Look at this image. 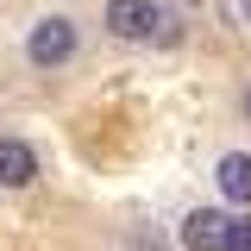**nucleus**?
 <instances>
[{"label":"nucleus","instance_id":"obj_7","mask_svg":"<svg viewBox=\"0 0 251 251\" xmlns=\"http://www.w3.org/2000/svg\"><path fill=\"white\" fill-rule=\"evenodd\" d=\"M245 113H251V88H245Z\"/></svg>","mask_w":251,"mask_h":251},{"label":"nucleus","instance_id":"obj_4","mask_svg":"<svg viewBox=\"0 0 251 251\" xmlns=\"http://www.w3.org/2000/svg\"><path fill=\"white\" fill-rule=\"evenodd\" d=\"M38 182V151L25 138H0V188H25Z\"/></svg>","mask_w":251,"mask_h":251},{"label":"nucleus","instance_id":"obj_2","mask_svg":"<svg viewBox=\"0 0 251 251\" xmlns=\"http://www.w3.org/2000/svg\"><path fill=\"white\" fill-rule=\"evenodd\" d=\"M25 57L38 63V69H57V63H69V57H75V25H69L63 13L38 19V25H31V38H25Z\"/></svg>","mask_w":251,"mask_h":251},{"label":"nucleus","instance_id":"obj_1","mask_svg":"<svg viewBox=\"0 0 251 251\" xmlns=\"http://www.w3.org/2000/svg\"><path fill=\"white\" fill-rule=\"evenodd\" d=\"M107 31L113 38H176L170 31V13L163 6H151V0H107Z\"/></svg>","mask_w":251,"mask_h":251},{"label":"nucleus","instance_id":"obj_5","mask_svg":"<svg viewBox=\"0 0 251 251\" xmlns=\"http://www.w3.org/2000/svg\"><path fill=\"white\" fill-rule=\"evenodd\" d=\"M214 182L226 201H239V207H251V151H226L214 170Z\"/></svg>","mask_w":251,"mask_h":251},{"label":"nucleus","instance_id":"obj_3","mask_svg":"<svg viewBox=\"0 0 251 251\" xmlns=\"http://www.w3.org/2000/svg\"><path fill=\"white\" fill-rule=\"evenodd\" d=\"M226 239H232V220L220 207H195L182 220V251H226Z\"/></svg>","mask_w":251,"mask_h":251},{"label":"nucleus","instance_id":"obj_6","mask_svg":"<svg viewBox=\"0 0 251 251\" xmlns=\"http://www.w3.org/2000/svg\"><path fill=\"white\" fill-rule=\"evenodd\" d=\"M226 251H251V214L232 220V239H226Z\"/></svg>","mask_w":251,"mask_h":251}]
</instances>
